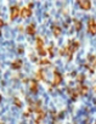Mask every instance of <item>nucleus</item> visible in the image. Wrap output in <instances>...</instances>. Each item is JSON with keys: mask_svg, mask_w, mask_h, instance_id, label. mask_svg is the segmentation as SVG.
<instances>
[{"mask_svg": "<svg viewBox=\"0 0 96 124\" xmlns=\"http://www.w3.org/2000/svg\"><path fill=\"white\" fill-rule=\"evenodd\" d=\"M35 44H37V49H38L39 55L44 56L47 51L44 49V40L41 39V37H37V38H35Z\"/></svg>", "mask_w": 96, "mask_h": 124, "instance_id": "obj_1", "label": "nucleus"}, {"mask_svg": "<svg viewBox=\"0 0 96 124\" xmlns=\"http://www.w3.org/2000/svg\"><path fill=\"white\" fill-rule=\"evenodd\" d=\"M88 32L92 35L96 34V20L94 18H90L89 22H88Z\"/></svg>", "mask_w": 96, "mask_h": 124, "instance_id": "obj_2", "label": "nucleus"}, {"mask_svg": "<svg viewBox=\"0 0 96 124\" xmlns=\"http://www.w3.org/2000/svg\"><path fill=\"white\" fill-rule=\"evenodd\" d=\"M78 5L80 6L81 10H90L91 9V1H89V0H79Z\"/></svg>", "mask_w": 96, "mask_h": 124, "instance_id": "obj_3", "label": "nucleus"}, {"mask_svg": "<svg viewBox=\"0 0 96 124\" xmlns=\"http://www.w3.org/2000/svg\"><path fill=\"white\" fill-rule=\"evenodd\" d=\"M30 15H32V10H30L28 6L22 8V10H21V12H20V16H21L22 18H28Z\"/></svg>", "mask_w": 96, "mask_h": 124, "instance_id": "obj_4", "label": "nucleus"}, {"mask_svg": "<svg viewBox=\"0 0 96 124\" xmlns=\"http://www.w3.org/2000/svg\"><path fill=\"white\" fill-rule=\"evenodd\" d=\"M61 80H62L61 74L55 70V71H54V80H52V85H54V86H57V85L61 83Z\"/></svg>", "mask_w": 96, "mask_h": 124, "instance_id": "obj_5", "label": "nucleus"}, {"mask_svg": "<svg viewBox=\"0 0 96 124\" xmlns=\"http://www.w3.org/2000/svg\"><path fill=\"white\" fill-rule=\"evenodd\" d=\"M10 11H11V20H15V18H17V16H20V8L18 6H16V5H14L11 9H10Z\"/></svg>", "mask_w": 96, "mask_h": 124, "instance_id": "obj_6", "label": "nucleus"}, {"mask_svg": "<svg viewBox=\"0 0 96 124\" xmlns=\"http://www.w3.org/2000/svg\"><path fill=\"white\" fill-rule=\"evenodd\" d=\"M77 90H78V93H79V95H80V96H84V95H86V94H88L89 88H88L86 85H84V84H80V85L77 88Z\"/></svg>", "mask_w": 96, "mask_h": 124, "instance_id": "obj_7", "label": "nucleus"}, {"mask_svg": "<svg viewBox=\"0 0 96 124\" xmlns=\"http://www.w3.org/2000/svg\"><path fill=\"white\" fill-rule=\"evenodd\" d=\"M29 89H30V91L34 93V94L38 91V82H37L35 79L29 80Z\"/></svg>", "mask_w": 96, "mask_h": 124, "instance_id": "obj_8", "label": "nucleus"}, {"mask_svg": "<svg viewBox=\"0 0 96 124\" xmlns=\"http://www.w3.org/2000/svg\"><path fill=\"white\" fill-rule=\"evenodd\" d=\"M26 32H27V34H29V35H34V34H35V24H34V23L28 24L27 28H26Z\"/></svg>", "mask_w": 96, "mask_h": 124, "instance_id": "obj_9", "label": "nucleus"}, {"mask_svg": "<svg viewBox=\"0 0 96 124\" xmlns=\"http://www.w3.org/2000/svg\"><path fill=\"white\" fill-rule=\"evenodd\" d=\"M52 33H54V35L55 37H59V35H61V27L60 26H57V24H52Z\"/></svg>", "mask_w": 96, "mask_h": 124, "instance_id": "obj_10", "label": "nucleus"}, {"mask_svg": "<svg viewBox=\"0 0 96 124\" xmlns=\"http://www.w3.org/2000/svg\"><path fill=\"white\" fill-rule=\"evenodd\" d=\"M21 66H22V61L20 60V58H17V60H15L12 63H11V67L14 68V70H20L21 68Z\"/></svg>", "mask_w": 96, "mask_h": 124, "instance_id": "obj_11", "label": "nucleus"}, {"mask_svg": "<svg viewBox=\"0 0 96 124\" xmlns=\"http://www.w3.org/2000/svg\"><path fill=\"white\" fill-rule=\"evenodd\" d=\"M69 45H71L72 51H73V52H75V51L79 49V45H80V44H79V41H78V40H72V41L69 43Z\"/></svg>", "mask_w": 96, "mask_h": 124, "instance_id": "obj_12", "label": "nucleus"}, {"mask_svg": "<svg viewBox=\"0 0 96 124\" xmlns=\"http://www.w3.org/2000/svg\"><path fill=\"white\" fill-rule=\"evenodd\" d=\"M74 27H75L77 31H80L81 29V22L78 21V20H74Z\"/></svg>", "mask_w": 96, "mask_h": 124, "instance_id": "obj_13", "label": "nucleus"}, {"mask_svg": "<svg viewBox=\"0 0 96 124\" xmlns=\"http://www.w3.org/2000/svg\"><path fill=\"white\" fill-rule=\"evenodd\" d=\"M37 74H38V77H39L40 79H43L44 82H46V79H45V77H44V71H43V70H39Z\"/></svg>", "mask_w": 96, "mask_h": 124, "instance_id": "obj_14", "label": "nucleus"}, {"mask_svg": "<svg viewBox=\"0 0 96 124\" xmlns=\"http://www.w3.org/2000/svg\"><path fill=\"white\" fill-rule=\"evenodd\" d=\"M84 79H85V76H84V74H79V76H78V78H77V82L83 83V82H84Z\"/></svg>", "mask_w": 96, "mask_h": 124, "instance_id": "obj_15", "label": "nucleus"}, {"mask_svg": "<svg viewBox=\"0 0 96 124\" xmlns=\"http://www.w3.org/2000/svg\"><path fill=\"white\" fill-rule=\"evenodd\" d=\"M39 63H40V65H49V63H50V61H49V60H46V58H43V60L39 61Z\"/></svg>", "mask_w": 96, "mask_h": 124, "instance_id": "obj_16", "label": "nucleus"}, {"mask_svg": "<svg viewBox=\"0 0 96 124\" xmlns=\"http://www.w3.org/2000/svg\"><path fill=\"white\" fill-rule=\"evenodd\" d=\"M47 52L50 54V56H54V45H50L49 49H47Z\"/></svg>", "mask_w": 96, "mask_h": 124, "instance_id": "obj_17", "label": "nucleus"}, {"mask_svg": "<svg viewBox=\"0 0 96 124\" xmlns=\"http://www.w3.org/2000/svg\"><path fill=\"white\" fill-rule=\"evenodd\" d=\"M15 103H16V106H17V107H21V106H22V102H21L18 99H15Z\"/></svg>", "mask_w": 96, "mask_h": 124, "instance_id": "obj_18", "label": "nucleus"}, {"mask_svg": "<svg viewBox=\"0 0 96 124\" xmlns=\"http://www.w3.org/2000/svg\"><path fill=\"white\" fill-rule=\"evenodd\" d=\"M3 26H4V21H3L1 18H0V28H1Z\"/></svg>", "mask_w": 96, "mask_h": 124, "instance_id": "obj_19", "label": "nucleus"}, {"mask_svg": "<svg viewBox=\"0 0 96 124\" xmlns=\"http://www.w3.org/2000/svg\"><path fill=\"white\" fill-rule=\"evenodd\" d=\"M0 101H1V96H0Z\"/></svg>", "mask_w": 96, "mask_h": 124, "instance_id": "obj_20", "label": "nucleus"}]
</instances>
